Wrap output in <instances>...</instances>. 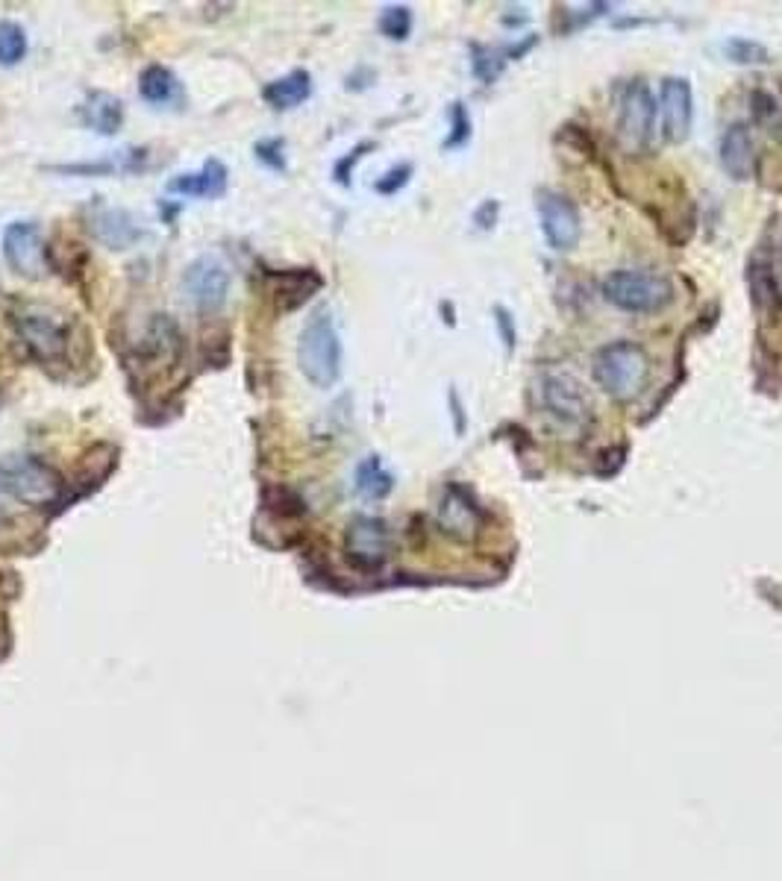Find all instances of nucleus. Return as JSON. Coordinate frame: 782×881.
I'll list each match as a JSON object with an SVG mask.
<instances>
[{"label":"nucleus","mask_w":782,"mask_h":881,"mask_svg":"<svg viewBox=\"0 0 782 881\" xmlns=\"http://www.w3.org/2000/svg\"><path fill=\"white\" fill-rule=\"evenodd\" d=\"M0 491L30 509H48L62 500L65 482L42 459L12 453L0 459Z\"/></svg>","instance_id":"1"},{"label":"nucleus","mask_w":782,"mask_h":881,"mask_svg":"<svg viewBox=\"0 0 782 881\" xmlns=\"http://www.w3.org/2000/svg\"><path fill=\"white\" fill-rule=\"evenodd\" d=\"M297 365L301 373L315 388H333L342 377V338L329 311H315L303 327L297 341Z\"/></svg>","instance_id":"2"},{"label":"nucleus","mask_w":782,"mask_h":881,"mask_svg":"<svg viewBox=\"0 0 782 881\" xmlns=\"http://www.w3.org/2000/svg\"><path fill=\"white\" fill-rule=\"evenodd\" d=\"M648 352L632 341H612L595 352L591 377L615 400H632L648 382Z\"/></svg>","instance_id":"3"},{"label":"nucleus","mask_w":782,"mask_h":881,"mask_svg":"<svg viewBox=\"0 0 782 881\" xmlns=\"http://www.w3.org/2000/svg\"><path fill=\"white\" fill-rule=\"evenodd\" d=\"M16 332L21 345L33 356L39 365H60L68 359V345H71V332L60 311L48 309V306H35L24 303L21 309L12 315Z\"/></svg>","instance_id":"4"},{"label":"nucleus","mask_w":782,"mask_h":881,"mask_svg":"<svg viewBox=\"0 0 782 881\" xmlns=\"http://www.w3.org/2000/svg\"><path fill=\"white\" fill-rule=\"evenodd\" d=\"M671 283L653 270H615L603 279V297L612 306L636 315H653L671 303Z\"/></svg>","instance_id":"5"},{"label":"nucleus","mask_w":782,"mask_h":881,"mask_svg":"<svg viewBox=\"0 0 782 881\" xmlns=\"http://www.w3.org/2000/svg\"><path fill=\"white\" fill-rule=\"evenodd\" d=\"M183 288L189 300L197 311L212 315L227 303L230 294V270L227 265L215 256H201L194 259L183 274Z\"/></svg>","instance_id":"6"},{"label":"nucleus","mask_w":782,"mask_h":881,"mask_svg":"<svg viewBox=\"0 0 782 881\" xmlns=\"http://www.w3.org/2000/svg\"><path fill=\"white\" fill-rule=\"evenodd\" d=\"M345 553L359 571H377L392 553V532L379 518H356L345 532Z\"/></svg>","instance_id":"7"},{"label":"nucleus","mask_w":782,"mask_h":881,"mask_svg":"<svg viewBox=\"0 0 782 881\" xmlns=\"http://www.w3.org/2000/svg\"><path fill=\"white\" fill-rule=\"evenodd\" d=\"M539 406L550 418L562 420L568 427H586L591 420V406L580 382L568 377H545L536 388Z\"/></svg>","instance_id":"8"},{"label":"nucleus","mask_w":782,"mask_h":881,"mask_svg":"<svg viewBox=\"0 0 782 881\" xmlns=\"http://www.w3.org/2000/svg\"><path fill=\"white\" fill-rule=\"evenodd\" d=\"M536 206H539L541 229H545V238L550 242V247L554 250H573L582 235L580 209L565 194L556 192H539Z\"/></svg>","instance_id":"9"},{"label":"nucleus","mask_w":782,"mask_h":881,"mask_svg":"<svg viewBox=\"0 0 782 881\" xmlns=\"http://www.w3.org/2000/svg\"><path fill=\"white\" fill-rule=\"evenodd\" d=\"M3 259L18 277L39 279L44 270L42 229L33 221H16L3 229Z\"/></svg>","instance_id":"10"},{"label":"nucleus","mask_w":782,"mask_h":881,"mask_svg":"<svg viewBox=\"0 0 782 881\" xmlns=\"http://www.w3.org/2000/svg\"><path fill=\"white\" fill-rule=\"evenodd\" d=\"M653 117H657V106H653V94L644 83H630L623 89L621 98V117H618V130H621V142L630 151H641L650 142L653 133Z\"/></svg>","instance_id":"11"},{"label":"nucleus","mask_w":782,"mask_h":881,"mask_svg":"<svg viewBox=\"0 0 782 881\" xmlns=\"http://www.w3.org/2000/svg\"><path fill=\"white\" fill-rule=\"evenodd\" d=\"M691 115H694V98H691L689 80H682V76H668V80H662L659 124H662L664 142H685L691 133Z\"/></svg>","instance_id":"12"},{"label":"nucleus","mask_w":782,"mask_h":881,"mask_svg":"<svg viewBox=\"0 0 782 881\" xmlns=\"http://www.w3.org/2000/svg\"><path fill=\"white\" fill-rule=\"evenodd\" d=\"M477 521H480V509L471 500V494L465 488H447L445 496H441V505H438L441 529L456 537H471L477 532Z\"/></svg>","instance_id":"13"},{"label":"nucleus","mask_w":782,"mask_h":881,"mask_svg":"<svg viewBox=\"0 0 782 881\" xmlns=\"http://www.w3.org/2000/svg\"><path fill=\"white\" fill-rule=\"evenodd\" d=\"M721 165L732 180H750L756 171V144L744 124L730 126L721 139Z\"/></svg>","instance_id":"14"},{"label":"nucleus","mask_w":782,"mask_h":881,"mask_svg":"<svg viewBox=\"0 0 782 881\" xmlns=\"http://www.w3.org/2000/svg\"><path fill=\"white\" fill-rule=\"evenodd\" d=\"M171 194H183V197H221L227 192V168L219 160H210L197 174H180L169 183Z\"/></svg>","instance_id":"15"},{"label":"nucleus","mask_w":782,"mask_h":881,"mask_svg":"<svg viewBox=\"0 0 782 881\" xmlns=\"http://www.w3.org/2000/svg\"><path fill=\"white\" fill-rule=\"evenodd\" d=\"M80 117H83L85 126H92L94 133L112 135L121 130V121H124V106H121L119 98H112V94L92 92L89 94V101L80 106Z\"/></svg>","instance_id":"16"},{"label":"nucleus","mask_w":782,"mask_h":881,"mask_svg":"<svg viewBox=\"0 0 782 881\" xmlns=\"http://www.w3.org/2000/svg\"><path fill=\"white\" fill-rule=\"evenodd\" d=\"M312 94V76L309 71H292V74L280 76L274 83L262 89V98L274 110H295L301 103L309 101Z\"/></svg>","instance_id":"17"},{"label":"nucleus","mask_w":782,"mask_h":881,"mask_svg":"<svg viewBox=\"0 0 782 881\" xmlns=\"http://www.w3.org/2000/svg\"><path fill=\"white\" fill-rule=\"evenodd\" d=\"M94 235H98V242H103L112 250H124L142 235V229L135 227L126 212L110 209L94 218Z\"/></svg>","instance_id":"18"},{"label":"nucleus","mask_w":782,"mask_h":881,"mask_svg":"<svg viewBox=\"0 0 782 881\" xmlns=\"http://www.w3.org/2000/svg\"><path fill=\"white\" fill-rule=\"evenodd\" d=\"M139 92H142L144 101L153 103V106H169V103L180 101L177 76L162 65L144 68L142 80H139Z\"/></svg>","instance_id":"19"},{"label":"nucleus","mask_w":782,"mask_h":881,"mask_svg":"<svg viewBox=\"0 0 782 881\" xmlns=\"http://www.w3.org/2000/svg\"><path fill=\"white\" fill-rule=\"evenodd\" d=\"M392 488H395V477L383 468L377 455H368L365 462H359V468H356V491L365 500H383V496L392 494Z\"/></svg>","instance_id":"20"},{"label":"nucleus","mask_w":782,"mask_h":881,"mask_svg":"<svg viewBox=\"0 0 782 881\" xmlns=\"http://www.w3.org/2000/svg\"><path fill=\"white\" fill-rule=\"evenodd\" d=\"M321 288V277L315 270H286L277 277V303L286 300V309H295L303 300H309L312 291Z\"/></svg>","instance_id":"21"},{"label":"nucleus","mask_w":782,"mask_h":881,"mask_svg":"<svg viewBox=\"0 0 782 881\" xmlns=\"http://www.w3.org/2000/svg\"><path fill=\"white\" fill-rule=\"evenodd\" d=\"M27 57V33L16 21H0V65L12 68Z\"/></svg>","instance_id":"22"},{"label":"nucleus","mask_w":782,"mask_h":881,"mask_svg":"<svg viewBox=\"0 0 782 881\" xmlns=\"http://www.w3.org/2000/svg\"><path fill=\"white\" fill-rule=\"evenodd\" d=\"M379 30H383V35H388V39H395V42H404L406 35H409V30H413V12L406 7L383 9V16H379Z\"/></svg>","instance_id":"23"},{"label":"nucleus","mask_w":782,"mask_h":881,"mask_svg":"<svg viewBox=\"0 0 782 881\" xmlns=\"http://www.w3.org/2000/svg\"><path fill=\"white\" fill-rule=\"evenodd\" d=\"M256 160H262L271 171H286V156H283V142L271 139V142L256 144Z\"/></svg>","instance_id":"24"},{"label":"nucleus","mask_w":782,"mask_h":881,"mask_svg":"<svg viewBox=\"0 0 782 881\" xmlns=\"http://www.w3.org/2000/svg\"><path fill=\"white\" fill-rule=\"evenodd\" d=\"M450 115H454L456 133L447 139V147H459V144H463L465 139L471 135V121H468V112H465L463 103H454V112H450Z\"/></svg>","instance_id":"25"},{"label":"nucleus","mask_w":782,"mask_h":881,"mask_svg":"<svg viewBox=\"0 0 782 881\" xmlns=\"http://www.w3.org/2000/svg\"><path fill=\"white\" fill-rule=\"evenodd\" d=\"M409 174H413V168H409V165H400V168L388 171L386 180H379V183H377V192L379 194H395L397 188H404V185L409 183Z\"/></svg>","instance_id":"26"},{"label":"nucleus","mask_w":782,"mask_h":881,"mask_svg":"<svg viewBox=\"0 0 782 881\" xmlns=\"http://www.w3.org/2000/svg\"><path fill=\"white\" fill-rule=\"evenodd\" d=\"M727 51H730V57H735V62H762V57H765L762 48H756V44L750 42H730L727 44Z\"/></svg>","instance_id":"27"},{"label":"nucleus","mask_w":782,"mask_h":881,"mask_svg":"<svg viewBox=\"0 0 782 881\" xmlns=\"http://www.w3.org/2000/svg\"><path fill=\"white\" fill-rule=\"evenodd\" d=\"M497 327L504 329L506 347L512 350V345H515V329H512V320H509V315H506V311H497Z\"/></svg>","instance_id":"28"}]
</instances>
